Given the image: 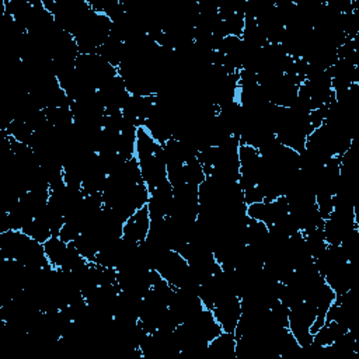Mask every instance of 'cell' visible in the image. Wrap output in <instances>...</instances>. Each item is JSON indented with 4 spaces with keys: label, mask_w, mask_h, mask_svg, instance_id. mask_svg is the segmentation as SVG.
<instances>
[{
    "label": "cell",
    "mask_w": 359,
    "mask_h": 359,
    "mask_svg": "<svg viewBox=\"0 0 359 359\" xmlns=\"http://www.w3.org/2000/svg\"><path fill=\"white\" fill-rule=\"evenodd\" d=\"M0 257L14 259L27 266H48L49 261L43 244L35 241L21 230L0 233Z\"/></svg>",
    "instance_id": "6da1fadb"
},
{
    "label": "cell",
    "mask_w": 359,
    "mask_h": 359,
    "mask_svg": "<svg viewBox=\"0 0 359 359\" xmlns=\"http://www.w3.org/2000/svg\"><path fill=\"white\" fill-rule=\"evenodd\" d=\"M74 67L81 79L94 90H98L118 76V69L97 53H80L76 59Z\"/></svg>",
    "instance_id": "7a4b0ae2"
},
{
    "label": "cell",
    "mask_w": 359,
    "mask_h": 359,
    "mask_svg": "<svg viewBox=\"0 0 359 359\" xmlns=\"http://www.w3.org/2000/svg\"><path fill=\"white\" fill-rule=\"evenodd\" d=\"M317 316V310L306 300H300L289 307L287 330L296 338L303 349H307L313 342V334L310 331Z\"/></svg>",
    "instance_id": "3957f363"
},
{
    "label": "cell",
    "mask_w": 359,
    "mask_h": 359,
    "mask_svg": "<svg viewBox=\"0 0 359 359\" xmlns=\"http://www.w3.org/2000/svg\"><path fill=\"white\" fill-rule=\"evenodd\" d=\"M97 95L101 104L104 105L105 112H118V111H122L130 94L125 86L123 79L118 74L116 77L109 80L107 84L100 87L97 90Z\"/></svg>",
    "instance_id": "277c9868"
},
{
    "label": "cell",
    "mask_w": 359,
    "mask_h": 359,
    "mask_svg": "<svg viewBox=\"0 0 359 359\" xmlns=\"http://www.w3.org/2000/svg\"><path fill=\"white\" fill-rule=\"evenodd\" d=\"M154 105H156L154 95H132L130 94L121 112L129 123L135 125L136 128H143L150 114L153 112Z\"/></svg>",
    "instance_id": "5b68a950"
},
{
    "label": "cell",
    "mask_w": 359,
    "mask_h": 359,
    "mask_svg": "<svg viewBox=\"0 0 359 359\" xmlns=\"http://www.w3.org/2000/svg\"><path fill=\"white\" fill-rule=\"evenodd\" d=\"M212 313L226 332H234L238 320L241 317V299L237 294H230L219 302L213 309Z\"/></svg>",
    "instance_id": "8992f818"
},
{
    "label": "cell",
    "mask_w": 359,
    "mask_h": 359,
    "mask_svg": "<svg viewBox=\"0 0 359 359\" xmlns=\"http://www.w3.org/2000/svg\"><path fill=\"white\" fill-rule=\"evenodd\" d=\"M151 224V217L147 206L137 209L130 217H128L122 227V238L133 244H139L146 240Z\"/></svg>",
    "instance_id": "52a82bcc"
},
{
    "label": "cell",
    "mask_w": 359,
    "mask_h": 359,
    "mask_svg": "<svg viewBox=\"0 0 359 359\" xmlns=\"http://www.w3.org/2000/svg\"><path fill=\"white\" fill-rule=\"evenodd\" d=\"M236 335L234 332H220L209 341L202 359H237L236 358Z\"/></svg>",
    "instance_id": "ba28073f"
},
{
    "label": "cell",
    "mask_w": 359,
    "mask_h": 359,
    "mask_svg": "<svg viewBox=\"0 0 359 359\" xmlns=\"http://www.w3.org/2000/svg\"><path fill=\"white\" fill-rule=\"evenodd\" d=\"M43 248H45V254L49 261V265L53 268H59V269L63 268L67 254H69L70 243H66L62 238L53 236L48 241L43 243Z\"/></svg>",
    "instance_id": "9c48e42d"
},
{
    "label": "cell",
    "mask_w": 359,
    "mask_h": 359,
    "mask_svg": "<svg viewBox=\"0 0 359 359\" xmlns=\"http://www.w3.org/2000/svg\"><path fill=\"white\" fill-rule=\"evenodd\" d=\"M95 53L118 69L125 56V42L109 35V38L97 49Z\"/></svg>",
    "instance_id": "30bf717a"
},
{
    "label": "cell",
    "mask_w": 359,
    "mask_h": 359,
    "mask_svg": "<svg viewBox=\"0 0 359 359\" xmlns=\"http://www.w3.org/2000/svg\"><path fill=\"white\" fill-rule=\"evenodd\" d=\"M21 231H24L27 236H29L31 238L42 244L48 241L50 237H53L49 226L39 217H32L29 222H27L25 226L21 229Z\"/></svg>",
    "instance_id": "8fae6325"
}]
</instances>
